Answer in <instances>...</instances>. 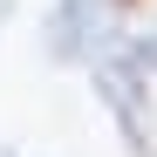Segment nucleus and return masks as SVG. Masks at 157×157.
<instances>
[{
    "label": "nucleus",
    "instance_id": "f257e3e1",
    "mask_svg": "<svg viewBox=\"0 0 157 157\" xmlns=\"http://www.w3.org/2000/svg\"><path fill=\"white\" fill-rule=\"evenodd\" d=\"M96 96L109 102V116H116V130H123L130 157H157V109H150V96H144V82H137V62H130V55L102 62V68H96Z\"/></svg>",
    "mask_w": 157,
    "mask_h": 157
},
{
    "label": "nucleus",
    "instance_id": "f03ea898",
    "mask_svg": "<svg viewBox=\"0 0 157 157\" xmlns=\"http://www.w3.org/2000/svg\"><path fill=\"white\" fill-rule=\"evenodd\" d=\"M102 48V7L96 0H55L48 14V55L55 62H82Z\"/></svg>",
    "mask_w": 157,
    "mask_h": 157
},
{
    "label": "nucleus",
    "instance_id": "7ed1b4c3",
    "mask_svg": "<svg viewBox=\"0 0 157 157\" xmlns=\"http://www.w3.org/2000/svg\"><path fill=\"white\" fill-rule=\"evenodd\" d=\"M130 62H137V68H157V34H137V41H130Z\"/></svg>",
    "mask_w": 157,
    "mask_h": 157
},
{
    "label": "nucleus",
    "instance_id": "20e7f679",
    "mask_svg": "<svg viewBox=\"0 0 157 157\" xmlns=\"http://www.w3.org/2000/svg\"><path fill=\"white\" fill-rule=\"evenodd\" d=\"M116 7H150V0H116Z\"/></svg>",
    "mask_w": 157,
    "mask_h": 157
}]
</instances>
